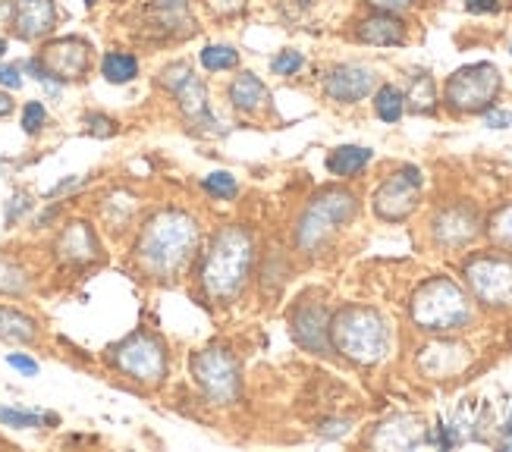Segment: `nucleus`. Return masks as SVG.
<instances>
[{
  "label": "nucleus",
  "instance_id": "c85d7f7f",
  "mask_svg": "<svg viewBox=\"0 0 512 452\" xmlns=\"http://www.w3.org/2000/svg\"><path fill=\"white\" fill-rule=\"evenodd\" d=\"M487 233H491V239L503 248V252L512 255V205L500 208L491 217V226H487Z\"/></svg>",
  "mask_w": 512,
  "mask_h": 452
},
{
  "label": "nucleus",
  "instance_id": "dca6fc26",
  "mask_svg": "<svg viewBox=\"0 0 512 452\" xmlns=\"http://www.w3.org/2000/svg\"><path fill=\"white\" fill-rule=\"evenodd\" d=\"M54 252L66 264H92V261H98L101 258V245H98L92 223H85V220L66 223L60 230V236H57V242H54Z\"/></svg>",
  "mask_w": 512,
  "mask_h": 452
},
{
  "label": "nucleus",
  "instance_id": "a878e982",
  "mask_svg": "<svg viewBox=\"0 0 512 452\" xmlns=\"http://www.w3.org/2000/svg\"><path fill=\"white\" fill-rule=\"evenodd\" d=\"M29 289V270L16 258L0 255V296H22Z\"/></svg>",
  "mask_w": 512,
  "mask_h": 452
},
{
  "label": "nucleus",
  "instance_id": "f03ea898",
  "mask_svg": "<svg viewBox=\"0 0 512 452\" xmlns=\"http://www.w3.org/2000/svg\"><path fill=\"white\" fill-rule=\"evenodd\" d=\"M255 264V242L246 226H224L202 261V286L214 302H233L246 289Z\"/></svg>",
  "mask_w": 512,
  "mask_h": 452
},
{
  "label": "nucleus",
  "instance_id": "cd10ccee",
  "mask_svg": "<svg viewBox=\"0 0 512 452\" xmlns=\"http://www.w3.org/2000/svg\"><path fill=\"white\" fill-rule=\"evenodd\" d=\"M0 424L16 427V431H32V427L57 424L54 415H38V412H22V409H0Z\"/></svg>",
  "mask_w": 512,
  "mask_h": 452
},
{
  "label": "nucleus",
  "instance_id": "2eb2a0df",
  "mask_svg": "<svg viewBox=\"0 0 512 452\" xmlns=\"http://www.w3.org/2000/svg\"><path fill=\"white\" fill-rule=\"evenodd\" d=\"M289 333L293 339L315 355H327L330 352V314L324 305H315V302H305L293 311V318H289Z\"/></svg>",
  "mask_w": 512,
  "mask_h": 452
},
{
  "label": "nucleus",
  "instance_id": "a211bd4d",
  "mask_svg": "<svg viewBox=\"0 0 512 452\" xmlns=\"http://www.w3.org/2000/svg\"><path fill=\"white\" fill-rule=\"evenodd\" d=\"M428 427L418 415H396L377 427V434L371 437V446L377 449H415L421 443H428Z\"/></svg>",
  "mask_w": 512,
  "mask_h": 452
},
{
  "label": "nucleus",
  "instance_id": "c9c22d12",
  "mask_svg": "<svg viewBox=\"0 0 512 452\" xmlns=\"http://www.w3.org/2000/svg\"><path fill=\"white\" fill-rule=\"evenodd\" d=\"M484 126H491V129H509L512 126V113L494 104L491 110H484Z\"/></svg>",
  "mask_w": 512,
  "mask_h": 452
},
{
  "label": "nucleus",
  "instance_id": "79ce46f5",
  "mask_svg": "<svg viewBox=\"0 0 512 452\" xmlns=\"http://www.w3.org/2000/svg\"><path fill=\"white\" fill-rule=\"evenodd\" d=\"M349 431V421H330V424H324V437H343Z\"/></svg>",
  "mask_w": 512,
  "mask_h": 452
},
{
  "label": "nucleus",
  "instance_id": "473e14b6",
  "mask_svg": "<svg viewBox=\"0 0 512 452\" xmlns=\"http://www.w3.org/2000/svg\"><path fill=\"white\" fill-rule=\"evenodd\" d=\"M202 4H205L208 13L217 16V19H236V16L246 13L249 0H202Z\"/></svg>",
  "mask_w": 512,
  "mask_h": 452
},
{
  "label": "nucleus",
  "instance_id": "7c9ffc66",
  "mask_svg": "<svg viewBox=\"0 0 512 452\" xmlns=\"http://www.w3.org/2000/svg\"><path fill=\"white\" fill-rule=\"evenodd\" d=\"M305 66V57L302 51H280L274 60H271V70L274 76H296L299 70Z\"/></svg>",
  "mask_w": 512,
  "mask_h": 452
},
{
  "label": "nucleus",
  "instance_id": "2f4dec72",
  "mask_svg": "<svg viewBox=\"0 0 512 452\" xmlns=\"http://www.w3.org/2000/svg\"><path fill=\"white\" fill-rule=\"evenodd\" d=\"M44 123H48V110H44L41 101H29L26 107H22V129H26L29 135H38L44 129Z\"/></svg>",
  "mask_w": 512,
  "mask_h": 452
},
{
  "label": "nucleus",
  "instance_id": "f3484780",
  "mask_svg": "<svg viewBox=\"0 0 512 452\" xmlns=\"http://www.w3.org/2000/svg\"><path fill=\"white\" fill-rule=\"evenodd\" d=\"M10 22L22 41H41L57 29V7L54 0H19Z\"/></svg>",
  "mask_w": 512,
  "mask_h": 452
},
{
  "label": "nucleus",
  "instance_id": "f704fd0d",
  "mask_svg": "<svg viewBox=\"0 0 512 452\" xmlns=\"http://www.w3.org/2000/svg\"><path fill=\"white\" fill-rule=\"evenodd\" d=\"M368 7H374L377 13H406V10H412L415 7V0H365Z\"/></svg>",
  "mask_w": 512,
  "mask_h": 452
},
{
  "label": "nucleus",
  "instance_id": "4be33fe9",
  "mask_svg": "<svg viewBox=\"0 0 512 452\" xmlns=\"http://www.w3.org/2000/svg\"><path fill=\"white\" fill-rule=\"evenodd\" d=\"M371 148H362V145H343V148H337V151H330V157H327V170L333 173V176H343V179H349V176H359L368 164H371Z\"/></svg>",
  "mask_w": 512,
  "mask_h": 452
},
{
  "label": "nucleus",
  "instance_id": "c03bdc74",
  "mask_svg": "<svg viewBox=\"0 0 512 452\" xmlns=\"http://www.w3.org/2000/svg\"><path fill=\"white\" fill-rule=\"evenodd\" d=\"M503 443L512 446V412H509V418H506V424H503Z\"/></svg>",
  "mask_w": 512,
  "mask_h": 452
},
{
  "label": "nucleus",
  "instance_id": "f8f14e48",
  "mask_svg": "<svg viewBox=\"0 0 512 452\" xmlns=\"http://www.w3.org/2000/svg\"><path fill=\"white\" fill-rule=\"evenodd\" d=\"M421 186H425V179H421L418 167L396 170L374 189V214L390 223L412 217V211L418 208V198H421Z\"/></svg>",
  "mask_w": 512,
  "mask_h": 452
},
{
  "label": "nucleus",
  "instance_id": "4c0bfd02",
  "mask_svg": "<svg viewBox=\"0 0 512 452\" xmlns=\"http://www.w3.org/2000/svg\"><path fill=\"white\" fill-rule=\"evenodd\" d=\"M7 365L16 368V371H22L26 377H35L38 374V361H32L29 355H19V352H10L7 355Z\"/></svg>",
  "mask_w": 512,
  "mask_h": 452
},
{
  "label": "nucleus",
  "instance_id": "37998d69",
  "mask_svg": "<svg viewBox=\"0 0 512 452\" xmlns=\"http://www.w3.org/2000/svg\"><path fill=\"white\" fill-rule=\"evenodd\" d=\"M10 110H13V101H10V95H7V92H0V117H7Z\"/></svg>",
  "mask_w": 512,
  "mask_h": 452
},
{
  "label": "nucleus",
  "instance_id": "49530a36",
  "mask_svg": "<svg viewBox=\"0 0 512 452\" xmlns=\"http://www.w3.org/2000/svg\"><path fill=\"white\" fill-rule=\"evenodd\" d=\"M85 4H88V7H95V4H98V0H85Z\"/></svg>",
  "mask_w": 512,
  "mask_h": 452
},
{
  "label": "nucleus",
  "instance_id": "423d86ee",
  "mask_svg": "<svg viewBox=\"0 0 512 452\" xmlns=\"http://www.w3.org/2000/svg\"><path fill=\"white\" fill-rule=\"evenodd\" d=\"M26 70L48 88L51 95H60L63 82H79L92 70V44L76 35L54 38L44 44L38 57L26 63Z\"/></svg>",
  "mask_w": 512,
  "mask_h": 452
},
{
  "label": "nucleus",
  "instance_id": "9d476101",
  "mask_svg": "<svg viewBox=\"0 0 512 452\" xmlns=\"http://www.w3.org/2000/svg\"><path fill=\"white\" fill-rule=\"evenodd\" d=\"M472 299L487 308H512V255H478L465 264Z\"/></svg>",
  "mask_w": 512,
  "mask_h": 452
},
{
  "label": "nucleus",
  "instance_id": "c756f323",
  "mask_svg": "<svg viewBox=\"0 0 512 452\" xmlns=\"http://www.w3.org/2000/svg\"><path fill=\"white\" fill-rule=\"evenodd\" d=\"M205 192L214 195V198H224V201H233L239 195V183H236V176L227 173V170H220V173H211L205 176Z\"/></svg>",
  "mask_w": 512,
  "mask_h": 452
},
{
  "label": "nucleus",
  "instance_id": "4468645a",
  "mask_svg": "<svg viewBox=\"0 0 512 452\" xmlns=\"http://www.w3.org/2000/svg\"><path fill=\"white\" fill-rule=\"evenodd\" d=\"M377 88V73L362 63H340L324 76V95L337 104H359Z\"/></svg>",
  "mask_w": 512,
  "mask_h": 452
},
{
  "label": "nucleus",
  "instance_id": "6ab92c4d",
  "mask_svg": "<svg viewBox=\"0 0 512 452\" xmlns=\"http://www.w3.org/2000/svg\"><path fill=\"white\" fill-rule=\"evenodd\" d=\"M355 38L371 48H396V44H406V26L393 13H374L355 26Z\"/></svg>",
  "mask_w": 512,
  "mask_h": 452
},
{
  "label": "nucleus",
  "instance_id": "ea45409f",
  "mask_svg": "<svg viewBox=\"0 0 512 452\" xmlns=\"http://www.w3.org/2000/svg\"><path fill=\"white\" fill-rule=\"evenodd\" d=\"M465 10L484 16V13H497L500 10V0H465Z\"/></svg>",
  "mask_w": 512,
  "mask_h": 452
},
{
  "label": "nucleus",
  "instance_id": "e433bc0d",
  "mask_svg": "<svg viewBox=\"0 0 512 452\" xmlns=\"http://www.w3.org/2000/svg\"><path fill=\"white\" fill-rule=\"evenodd\" d=\"M0 85L10 88V92H16V88H22V70L13 63H0Z\"/></svg>",
  "mask_w": 512,
  "mask_h": 452
},
{
  "label": "nucleus",
  "instance_id": "20e7f679",
  "mask_svg": "<svg viewBox=\"0 0 512 452\" xmlns=\"http://www.w3.org/2000/svg\"><path fill=\"white\" fill-rule=\"evenodd\" d=\"M475 318L469 292L450 277H431L412 296V321L425 333H456Z\"/></svg>",
  "mask_w": 512,
  "mask_h": 452
},
{
  "label": "nucleus",
  "instance_id": "b1692460",
  "mask_svg": "<svg viewBox=\"0 0 512 452\" xmlns=\"http://www.w3.org/2000/svg\"><path fill=\"white\" fill-rule=\"evenodd\" d=\"M374 113L381 117L384 123H399L406 113V92L396 85H381L374 92Z\"/></svg>",
  "mask_w": 512,
  "mask_h": 452
},
{
  "label": "nucleus",
  "instance_id": "7ed1b4c3",
  "mask_svg": "<svg viewBox=\"0 0 512 452\" xmlns=\"http://www.w3.org/2000/svg\"><path fill=\"white\" fill-rule=\"evenodd\" d=\"M330 346L355 365H377L390 355L393 330L381 311L349 305L330 321Z\"/></svg>",
  "mask_w": 512,
  "mask_h": 452
},
{
  "label": "nucleus",
  "instance_id": "aec40b11",
  "mask_svg": "<svg viewBox=\"0 0 512 452\" xmlns=\"http://www.w3.org/2000/svg\"><path fill=\"white\" fill-rule=\"evenodd\" d=\"M227 95H230V104L242 113H258L271 104V92H267V85L255 73H239L230 82Z\"/></svg>",
  "mask_w": 512,
  "mask_h": 452
},
{
  "label": "nucleus",
  "instance_id": "1a4fd4ad",
  "mask_svg": "<svg viewBox=\"0 0 512 452\" xmlns=\"http://www.w3.org/2000/svg\"><path fill=\"white\" fill-rule=\"evenodd\" d=\"M192 377L214 405H233L242 393V374H239V361L224 349V346H211L202 349L192 358Z\"/></svg>",
  "mask_w": 512,
  "mask_h": 452
},
{
  "label": "nucleus",
  "instance_id": "72a5a7b5",
  "mask_svg": "<svg viewBox=\"0 0 512 452\" xmlns=\"http://www.w3.org/2000/svg\"><path fill=\"white\" fill-rule=\"evenodd\" d=\"M85 126H88V132H92V135H98V139H110V135L117 132V123L110 120V117H104V113H88Z\"/></svg>",
  "mask_w": 512,
  "mask_h": 452
},
{
  "label": "nucleus",
  "instance_id": "9b49d317",
  "mask_svg": "<svg viewBox=\"0 0 512 452\" xmlns=\"http://www.w3.org/2000/svg\"><path fill=\"white\" fill-rule=\"evenodd\" d=\"M161 85L167 92L180 101V110L183 117L198 126V129H211L214 126V113H211V104H208V88L205 82L195 76V70L189 63H170L161 70Z\"/></svg>",
  "mask_w": 512,
  "mask_h": 452
},
{
  "label": "nucleus",
  "instance_id": "a19ab883",
  "mask_svg": "<svg viewBox=\"0 0 512 452\" xmlns=\"http://www.w3.org/2000/svg\"><path fill=\"white\" fill-rule=\"evenodd\" d=\"M26 208H29V198H26V195H16V198L10 201V208H7V223H13Z\"/></svg>",
  "mask_w": 512,
  "mask_h": 452
},
{
  "label": "nucleus",
  "instance_id": "f257e3e1",
  "mask_svg": "<svg viewBox=\"0 0 512 452\" xmlns=\"http://www.w3.org/2000/svg\"><path fill=\"white\" fill-rule=\"evenodd\" d=\"M198 245V223L186 211H158L145 220L136 239V261L148 277L167 280L180 270Z\"/></svg>",
  "mask_w": 512,
  "mask_h": 452
},
{
  "label": "nucleus",
  "instance_id": "bb28decb",
  "mask_svg": "<svg viewBox=\"0 0 512 452\" xmlns=\"http://www.w3.org/2000/svg\"><path fill=\"white\" fill-rule=\"evenodd\" d=\"M202 66L208 73H227L239 66V51L230 44H208L202 51Z\"/></svg>",
  "mask_w": 512,
  "mask_h": 452
},
{
  "label": "nucleus",
  "instance_id": "393cba45",
  "mask_svg": "<svg viewBox=\"0 0 512 452\" xmlns=\"http://www.w3.org/2000/svg\"><path fill=\"white\" fill-rule=\"evenodd\" d=\"M406 107L415 110V113H431L437 107V88H434L431 73H415L412 76V88H409V95H406Z\"/></svg>",
  "mask_w": 512,
  "mask_h": 452
},
{
  "label": "nucleus",
  "instance_id": "5701e85b",
  "mask_svg": "<svg viewBox=\"0 0 512 452\" xmlns=\"http://www.w3.org/2000/svg\"><path fill=\"white\" fill-rule=\"evenodd\" d=\"M101 76L110 85H126V82H132L139 76V60L132 54H126V51H110L101 60Z\"/></svg>",
  "mask_w": 512,
  "mask_h": 452
},
{
  "label": "nucleus",
  "instance_id": "6e6552de",
  "mask_svg": "<svg viewBox=\"0 0 512 452\" xmlns=\"http://www.w3.org/2000/svg\"><path fill=\"white\" fill-rule=\"evenodd\" d=\"M110 365L129 380L145 383V387H158V383L167 377L170 358H167V346L158 336L139 330L110 349Z\"/></svg>",
  "mask_w": 512,
  "mask_h": 452
},
{
  "label": "nucleus",
  "instance_id": "412c9836",
  "mask_svg": "<svg viewBox=\"0 0 512 452\" xmlns=\"http://www.w3.org/2000/svg\"><path fill=\"white\" fill-rule=\"evenodd\" d=\"M0 339H7V343H35L38 321L10 305H0Z\"/></svg>",
  "mask_w": 512,
  "mask_h": 452
},
{
  "label": "nucleus",
  "instance_id": "ddd939ff",
  "mask_svg": "<svg viewBox=\"0 0 512 452\" xmlns=\"http://www.w3.org/2000/svg\"><path fill=\"white\" fill-rule=\"evenodd\" d=\"M481 233V214L478 208L465 205H450V208H440L431 220V236L440 248H465L469 242H475Z\"/></svg>",
  "mask_w": 512,
  "mask_h": 452
},
{
  "label": "nucleus",
  "instance_id": "58836bf2",
  "mask_svg": "<svg viewBox=\"0 0 512 452\" xmlns=\"http://www.w3.org/2000/svg\"><path fill=\"white\" fill-rule=\"evenodd\" d=\"M151 4H154V10L164 13V16H180V13H186L189 0H151Z\"/></svg>",
  "mask_w": 512,
  "mask_h": 452
},
{
  "label": "nucleus",
  "instance_id": "39448f33",
  "mask_svg": "<svg viewBox=\"0 0 512 452\" xmlns=\"http://www.w3.org/2000/svg\"><path fill=\"white\" fill-rule=\"evenodd\" d=\"M359 211V201L346 189H321L308 201V208L299 217L296 226V245L302 252L315 255L330 242V236L343 230V226Z\"/></svg>",
  "mask_w": 512,
  "mask_h": 452
},
{
  "label": "nucleus",
  "instance_id": "a18cd8bd",
  "mask_svg": "<svg viewBox=\"0 0 512 452\" xmlns=\"http://www.w3.org/2000/svg\"><path fill=\"white\" fill-rule=\"evenodd\" d=\"M7 54V38H0V57Z\"/></svg>",
  "mask_w": 512,
  "mask_h": 452
},
{
  "label": "nucleus",
  "instance_id": "0eeeda50",
  "mask_svg": "<svg viewBox=\"0 0 512 452\" xmlns=\"http://www.w3.org/2000/svg\"><path fill=\"white\" fill-rule=\"evenodd\" d=\"M503 76L494 63H469L456 70L443 85V101L453 113H484L497 104Z\"/></svg>",
  "mask_w": 512,
  "mask_h": 452
}]
</instances>
